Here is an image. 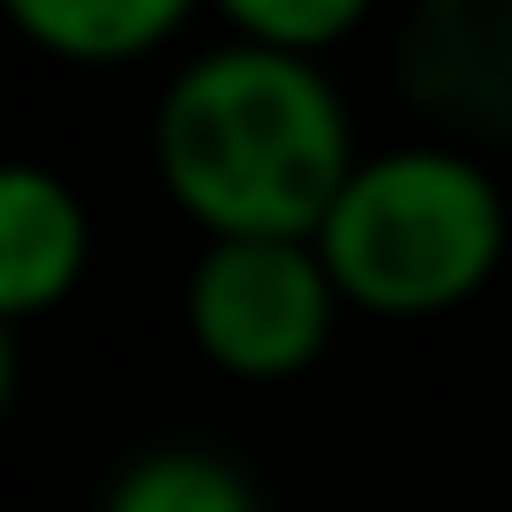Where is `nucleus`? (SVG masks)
Instances as JSON below:
<instances>
[{
  "label": "nucleus",
  "instance_id": "8",
  "mask_svg": "<svg viewBox=\"0 0 512 512\" xmlns=\"http://www.w3.org/2000/svg\"><path fill=\"white\" fill-rule=\"evenodd\" d=\"M226 23L241 31V46H272V53H324L347 31H362L369 0H211Z\"/></svg>",
  "mask_w": 512,
  "mask_h": 512
},
{
  "label": "nucleus",
  "instance_id": "1",
  "mask_svg": "<svg viewBox=\"0 0 512 512\" xmlns=\"http://www.w3.org/2000/svg\"><path fill=\"white\" fill-rule=\"evenodd\" d=\"M151 166L211 241H317L362 159L317 61L234 38L166 83Z\"/></svg>",
  "mask_w": 512,
  "mask_h": 512
},
{
  "label": "nucleus",
  "instance_id": "4",
  "mask_svg": "<svg viewBox=\"0 0 512 512\" xmlns=\"http://www.w3.org/2000/svg\"><path fill=\"white\" fill-rule=\"evenodd\" d=\"M400 98L452 136H512V0H415L392 53Z\"/></svg>",
  "mask_w": 512,
  "mask_h": 512
},
{
  "label": "nucleus",
  "instance_id": "7",
  "mask_svg": "<svg viewBox=\"0 0 512 512\" xmlns=\"http://www.w3.org/2000/svg\"><path fill=\"white\" fill-rule=\"evenodd\" d=\"M106 512H264L234 460L196 445H166L128 460L121 482L106 490Z\"/></svg>",
  "mask_w": 512,
  "mask_h": 512
},
{
  "label": "nucleus",
  "instance_id": "3",
  "mask_svg": "<svg viewBox=\"0 0 512 512\" xmlns=\"http://www.w3.org/2000/svg\"><path fill=\"white\" fill-rule=\"evenodd\" d=\"M189 339L211 369L241 384L302 377L324 354L339 287L317 241H211L189 264Z\"/></svg>",
  "mask_w": 512,
  "mask_h": 512
},
{
  "label": "nucleus",
  "instance_id": "5",
  "mask_svg": "<svg viewBox=\"0 0 512 512\" xmlns=\"http://www.w3.org/2000/svg\"><path fill=\"white\" fill-rule=\"evenodd\" d=\"M83 264H91L83 196L46 166H8L0 174V317L31 324L61 309Z\"/></svg>",
  "mask_w": 512,
  "mask_h": 512
},
{
  "label": "nucleus",
  "instance_id": "2",
  "mask_svg": "<svg viewBox=\"0 0 512 512\" xmlns=\"http://www.w3.org/2000/svg\"><path fill=\"white\" fill-rule=\"evenodd\" d=\"M339 302L369 317H445L490 287L505 256V196L460 144H400L347 174L317 226Z\"/></svg>",
  "mask_w": 512,
  "mask_h": 512
},
{
  "label": "nucleus",
  "instance_id": "6",
  "mask_svg": "<svg viewBox=\"0 0 512 512\" xmlns=\"http://www.w3.org/2000/svg\"><path fill=\"white\" fill-rule=\"evenodd\" d=\"M0 8L31 46L61 53L76 68L144 61L196 16V0H0Z\"/></svg>",
  "mask_w": 512,
  "mask_h": 512
}]
</instances>
